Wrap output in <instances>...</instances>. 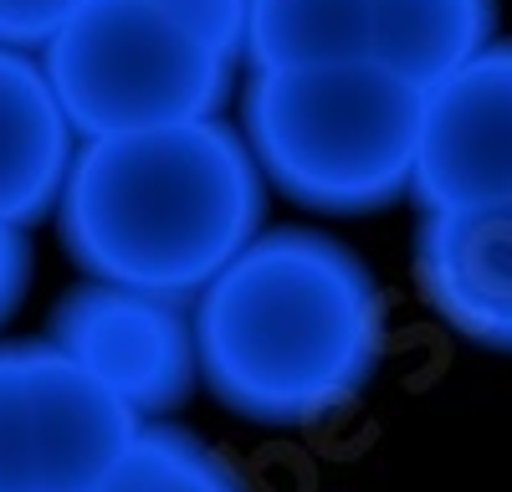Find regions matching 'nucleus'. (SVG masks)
<instances>
[{
	"mask_svg": "<svg viewBox=\"0 0 512 492\" xmlns=\"http://www.w3.org/2000/svg\"><path fill=\"white\" fill-rule=\"evenodd\" d=\"M200 385L272 431L323 426L359 405L384 364V293L328 231H262L190 303Z\"/></svg>",
	"mask_w": 512,
	"mask_h": 492,
	"instance_id": "f257e3e1",
	"label": "nucleus"
},
{
	"mask_svg": "<svg viewBox=\"0 0 512 492\" xmlns=\"http://www.w3.org/2000/svg\"><path fill=\"white\" fill-rule=\"evenodd\" d=\"M267 221V180L236 123L200 118L77 144L57 231L88 282L195 303Z\"/></svg>",
	"mask_w": 512,
	"mask_h": 492,
	"instance_id": "f03ea898",
	"label": "nucleus"
},
{
	"mask_svg": "<svg viewBox=\"0 0 512 492\" xmlns=\"http://www.w3.org/2000/svg\"><path fill=\"white\" fill-rule=\"evenodd\" d=\"M420 88L379 62L246 72L241 139L256 170L318 216H374L410 200Z\"/></svg>",
	"mask_w": 512,
	"mask_h": 492,
	"instance_id": "7ed1b4c3",
	"label": "nucleus"
},
{
	"mask_svg": "<svg viewBox=\"0 0 512 492\" xmlns=\"http://www.w3.org/2000/svg\"><path fill=\"white\" fill-rule=\"evenodd\" d=\"M41 67L77 144L221 118L236 77L154 0H88Z\"/></svg>",
	"mask_w": 512,
	"mask_h": 492,
	"instance_id": "20e7f679",
	"label": "nucleus"
},
{
	"mask_svg": "<svg viewBox=\"0 0 512 492\" xmlns=\"http://www.w3.org/2000/svg\"><path fill=\"white\" fill-rule=\"evenodd\" d=\"M139 421L52 344H0V492H98Z\"/></svg>",
	"mask_w": 512,
	"mask_h": 492,
	"instance_id": "39448f33",
	"label": "nucleus"
},
{
	"mask_svg": "<svg viewBox=\"0 0 512 492\" xmlns=\"http://www.w3.org/2000/svg\"><path fill=\"white\" fill-rule=\"evenodd\" d=\"M47 339L88 380H98L139 426L180 410L200 385L190 303L154 298L139 287L77 282L52 308Z\"/></svg>",
	"mask_w": 512,
	"mask_h": 492,
	"instance_id": "423d86ee",
	"label": "nucleus"
},
{
	"mask_svg": "<svg viewBox=\"0 0 512 492\" xmlns=\"http://www.w3.org/2000/svg\"><path fill=\"white\" fill-rule=\"evenodd\" d=\"M410 200L420 216L512 205V36L425 88Z\"/></svg>",
	"mask_w": 512,
	"mask_h": 492,
	"instance_id": "0eeeda50",
	"label": "nucleus"
},
{
	"mask_svg": "<svg viewBox=\"0 0 512 492\" xmlns=\"http://www.w3.org/2000/svg\"><path fill=\"white\" fill-rule=\"evenodd\" d=\"M415 287L456 339L512 354V205L425 211Z\"/></svg>",
	"mask_w": 512,
	"mask_h": 492,
	"instance_id": "6e6552de",
	"label": "nucleus"
},
{
	"mask_svg": "<svg viewBox=\"0 0 512 492\" xmlns=\"http://www.w3.org/2000/svg\"><path fill=\"white\" fill-rule=\"evenodd\" d=\"M77 154V134L31 52L0 47V221L31 231L57 216V200Z\"/></svg>",
	"mask_w": 512,
	"mask_h": 492,
	"instance_id": "1a4fd4ad",
	"label": "nucleus"
},
{
	"mask_svg": "<svg viewBox=\"0 0 512 492\" xmlns=\"http://www.w3.org/2000/svg\"><path fill=\"white\" fill-rule=\"evenodd\" d=\"M497 41V0H374V62L436 88Z\"/></svg>",
	"mask_w": 512,
	"mask_h": 492,
	"instance_id": "9d476101",
	"label": "nucleus"
},
{
	"mask_svg": "<svg viewBox=\"0 0 512 492\" xmlns=\"http://www.w3.org/2000/svg\"><path fill=\"white\" fill-rule=\"evenodd\" d=\"M374 62V0H251L246 72Z\"/></svg>",
	"mask_w": 512,
	"mask_h": 492,
	"instance_id": "9b49d317",
	"label": "nucleus"
},
{
	"mask_svg": "<svg viewBox=\"0 0 512 492\" xmlns=\"http://www.w3.org/2000/svg\"><path fill=\"white\" fill-rule=\"evenodd\" d=\"M98 492H251V487L200 436L144 421L134 441L118 451V462L108 467Z\"/></svg>",
	"mask_w": 512,
	"mask_h": 492,
	"instance_id": "f8f14e48",
	"label": "nucleus"
},
{
	"mask_svg": "<svg viewBox=\"0 0 512 492\" xmlns=\"http://www.w3.org/2000/svg\"><path fill=\"white\" fill-rule=\"evenodd\" d=\"M175 16L190 36H200L210 52H221L231 67H246L251 36V0H154Z\"/></svg>",
	"mask_w": 512,
	"mask_h": 492,
	"instance_id": "ddd939ff",
	"label": "nucleus"
},
{
	"mask_svg": "<svg viewBox=\"0 0 512 492\" xmlns=\"http://www.w3.org/2000/svg\"><path fill=\"white\" fill-rule=\"evenodd\" d=\"M88 0H0V47L41 57Z\"/></svg>",
	"mask_w": 512,
	"mask_h": 492,
	"instance_id": "4468645a",
	"label": "nucleus"
},
{
	"mask_svg": "<svg viewBox=\"0 0 512 492\" xmlns=\"http://www.w3.org/2000/svg\"><path fill=\"white\" fill-rule=\"evenodd\" d=\"M26 282H31V241L21 226L0 221V323L21 308Z\"/></svg>",
	"mask_w": 512,
	"mask_h": 492,
	"instance_id": "2eb2a0df",
	"label": "nucleus"
}]
</instances>
